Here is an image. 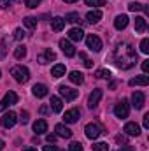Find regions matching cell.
Listing matches in <instances>:
<instances>
[{"label": "cell", "instance_id": "6da1fadb", "mask_svg": "<svg viewBox=\"0 0 149 151\" xmlns=\"http://www.w3.org/2000/svg\"><path fill=\"white\" fill-rule=\"evenodd\" d=\"M11 76H12L18 83H27V81L30 79V70H28L27 67H23V65H14V67L11 69Z\"/></svg>", "mask_w": 149, "mask_h": 151}, {"label": "cell", "instance_id": "7a4b0ae2", "mask_svg": "<svg viewBox=\"0 0 149 151\" xmlns=\"http://www.w3.org/2000/svg\"><path fill=\"white\" fill-rule=\"evenodd\" d=\"M58 91H60V95H62L67 102H72V100H75V99L79 97V90H74V88L65 86V84H62V86L58 88Z\"/></svg>", "mask_w": 149, "mask_h": 151}, {"label": "cell", "instance_id": "3957f363", "mask_svg": "<svg viewBox=\"0 0 149 151\" xmlns=\"http://www.w3.org/2000/svg\"><path fill=\"white\" fill-rule=\"evenodd\" d=\"M114 114H116V118H119V119L128 118V114H130V106H128V100H126V99H123V100L114 107Z\"/></svg>", "mask_w": 149, "mask_h": 151}, {"label": "cell", "instance_id": "277c9868", "mask_svg": "<svg viewBox=\"0 0 149 151\" xmlns=\"http://www.w3.org/2000/svg\"><path fill=\"white\" fill-rule=\"evenodd\" d=\"M84 134H86V137H88V139L95 141V139L102 134V130H100V127H98L97 123H88V125L84 127Z\"/></svg>", "mask_w": 149, "mask_h": 151}, {"label": "cell", "instance_id": "5b68a950", "mask_svg": "<svg viewBox=\"0 0 149 151\" xmlns=\"http://www.w3.org/2000/svg\"><path fill=\"white\" fill-rule=\"evenodd\" d=\"M18 102V95L14 93V91H7L5 93V97L0 100V113L5 109V107H9V106H14Z\"/></svg>", "mask_w": 149, "mask_h": 151}, {"label": "cell", "instance_id": "8992f818", "mask_svg": "<svg viewBox=\"0 0 149 151\" xmlns=\"http://www.w3.org/2000/svg\"><path fill=\"white\" fill-rule=\"evenodd\" d=\"M86 46L91 49V51H95V53H98L100 49H102V40L98 35H93V34H90L88 37H86Z\"/></svg>", "mask_w": 149, "mask_h": 151}, {"label": "cell", "instance_id": "52a82bcc", "mask_svg": "<svg viewBox=\"0 0 149 151\" xmlns=\"http://www.w3.org/2000/svg\"><path fill=\"white\" fill-rule=\"evenodd\" d=\"M102 95H104V91H102L100 88L93 90V91L90 93V97H88V107H90V109L97 107V106H98V102H100V99H102Z\"/></svg>", "mask_w": 149, "mask_h": 151}, {"label": "cell", "instance_id": "ba28073f", "mask_svg": "<svg viewBox=\"0 0 149 151\" xmlns=\"http://www.w3.org/2000/svg\"><path fill=\"white\" fill-rule=\"evenodd\" d=\"M16 121H18V116H16V113H12V111H9V113H5L2 116V127L4 128H12L16 125Z\"/></svg>", "mask_w": 149, "mask_h": 151}, {"label": "cell", "instance_id": "9c48e42d", "mask_svg": "<svg viewBox=\"0 0 149 151\" xmlns=\"http://www.w3.org/2000/svg\"><path fill=\"white\" fill-rule=\"evenodd\" d=\"M60 47H62L63 55H65V56H69V58H72V56L75 55L74 44H72L70 40H67V39H62V40H60Z\"/></svg>", "mask_w": 149, "mask_h": 151}, {"label": "cell", "instance_id": "30bf717a", "mask_svg": "<svg viewBox=\"0 0 149 151\" xmlns=\"http://www.w3.org/2000/svg\"><path fill=\"white\" fill-rule=\"evenodd\" d=\"M144 102H146V95L142 91H133L132 95V104L135 109H142L144 107Z\"/></svg>", "mask_w": 149, "mask_h": 151}, {"label": "cell", "instance_id": "8fae6325", "mask_svg": "<svg viewBox=\"0 0 149 151\" xmlns=\"http://www.w3.org/2000/svg\"><path fill=\"white\" fill-rule=\"evenodd\" d=\"M123 132H125L126 135H130V137H137V135H140V127H139L137 123L130 121V123H126V125H125Z\"/></svg>", "mask_w": 149, "mask_h": 151}, {"label": "cell", "instance_id": "7c38bea8", "mask_svg": "<svg viewBox=\"0 0 149 151\" xmlns=\"http://www.w3.org/2000/svg\"><path fill=\"white\" fill-rule=\"evenodd\" d=\"M32 93H34L37 99H44V97L47 95V86H46V84H42V83H37V84H34Z\"/></svg>", "mask_w": 149, "mask_h": 151}, {"label": "cell", "instance_id": "4fadbf2b", "mask_svg": "<svg viewBox=\"0 0 149 151\" xmlns=\"http://www.w3.org/2000/svg\"><path fill=\"white\" fill-rule=\"evenodd\" d=\"M100 19H102V11H100V9H93V11H90V12L86 14V21L91 23V25H93V23H98Z\"/></svg>", "mask_w": 149, "mask_h": 151}, {"label": "cell", "instance_id": "5bb4252c", "mask_svg": "<svg viewBox=\"0 0 149 151\" xmlns=\"http://www.w3.org/2000/svg\"><path fill=\"white\" fill-rule=\"evenodd\" d=\"M114 27H116V30H125V28L128 27V16H126V14H119V16H116V19H114Z\"/></svg>", "mask_w": 149, "mask_h": 151}, {"label": "cell", "instance_id": "9a60e30c", "mask_svg": "<svg viewBox=\"0 0 149 151\" xmlns=\"http://www.w3.org/2000/svg\"><path fill=\"white\" fill-rule=\"evenodd\" d=\"M65 18H62V16H56V18H53L51 19V28L54 30V32H62L63 28H65Z\"/></svg>", "mask_w": 149, "mask_h": 151}, {"label": "cell", "instance_id": "2e32d148", "mask_svg": "<svg viewBox=\"0 0 149 151\" xmlns=\"http://www.w3.org/2000/svg\"><path fill=\"white\" fill-rule=\"evenodd\" d=\"M54 132H56L60 137H65V139H70V137H72V130H70L69 127H65L63 123L56 125V127H54Z\"/></svg>", "mask_w": 149, "mask_h": 151}, {"label": "cell", "instance_id": "e0dca14e", "mask_svg": "<svg viewBox=\"0 0 149 151\" xmlns=\"http://www.w3.org/2000/svg\"><path fill=\"white\" fill-rule=\"evenodd\" d=\"M39 63H42V65H46L47 62H51V60H56V55H54V51H51V49H46L44 51V55H39Z\"/></svg>", "mask_w": 149, "mask_h": 151}, {"label": "cell", "instance_id": "ac0fdd59", "mask_svg": "<svg viewBox=\"0 0 149 151\" xmlns=\"http://www.w3.org/2000/svg\"><path fill=\"white\" fill-rule=\"evenodd\" d=\"M69 39L70 40H74V42H79V40H82L84 39V32H82V28H70L69 30Z\"/></svg>", "mask_w": 149, "mask_h": 151}, {"label": "cell", "instance_id": "d6986e66", "mask_svg": "<svg viewBox=\"0 0 149 151\" xmlns=\"http://www.w3.org/2000/svg\"><path fill=\"white\" fill-rule=\"evenodd\" d=\"M79 116H81L79 109H69L65 113V116H63V119H65V123H75L79 119Z\"/></svg>", "mask_w": 149, "mask_h": 151}, {"label": "cell", "instance_id": "ffe728a7", "mask_svg": "<svg viewBox=\"0 0 149 151\" xmlns=\"http://www.w3.org/2000/svg\"><path fill=\"white\" fill-rule=\"evenodd\" d=\"M67 72V69H65V65L63 63H56L53 69H51V76L54 77V79H60V77H63Z\"/></svg>", "mask_w": 149, "mask_h": 151}, {"label": "cell", "instance_id": "44dd1931", "mask_svg": "<svg viewBox=\"0 0 149 151\" xmlns=\"http://www.w3.org/2000/svg\"><path fill=\"white\" fill-rule=\"evenodd\" d=\"M148 84H149V77L146 74L130 79V86H148Z\"/></svg>", "mask_w": 149, "mask_h": 151}, {"label": "cell", "instance_id": "7402d4cb", "mask_svg": "<svg viewBox=\"0 0 149 151\" xmlns=\"http://www.w3.org/2000/svg\"><path fill=\"white\" fill-rule=\"evenodd\" d=\"M146 28H148V25H146V18H142V16H135V32H137V34H144Z\"/></svg>", "mask_w": 149, "mask_h": 151}, {"label": "cell", "instance_id": "603a6c76", "mask_svg": "<svg viewBox=\"0 0 149 151\" xmlns=\"http://www.w3.org/2000/svg\"><path fill=\"white\" fill-rule=\"evenodd\" d=\"M34 132H35L37 135L47 132V121H46V119H37V121L34 123Z\"/></svg>", "mask_w": 149, "mask_h": 151}, {"label": "cell", "instance_id": "cb8c5ba5", "mask_svg": "<svg viewBox=\"0 0 149 151\" xmlns=\"http://www.w3.org/2000/svg\"><path fill=\"white\" fill-rule=\"evenodd\" d=\"M69 79H70V83H74V84H82V81H84V74L79 72V70H72V72L69 74Z\"/></svg>", "mask_w": 149, "mask_h": 151}, {"label": "cell", "instance_id": "d4e9b609", "mask_svg": "<svg viewBox=\"0 0 149 151\" xmlns=\"http://www.w3.org/2000/svg\"><path fill=\"white\" fill-rule=\"evenodd\" d=\"M51 109L54 111V113H62V109H63V102H62V99L60 97H51Z\"/></svg>", "mask_w": 149, "mask_h": 151}, {"label": "cell", "instance_id": "484cf974", "mask_svg": "<svg viewBox=\"0 0 149 151\" xmlns=\"http://www.w3.org/2000/svg\"><path fill=\"white\" fill-rule=\"evenodd\" d=\"M23 23H25V27H27L28 30H34V28L37 27V18L28 16V18H25V19H23Z\"/></svg>", "mask_w": 149, "mask_h": 151}, {"label": "cell", "instance_id": "4316f807", "mask_svg": "<svg viewBox=\"0 0 149 151\" xmlns=\"http://www.w3.org/2000/svg\"><path fill=\"white\" fill-rule=\"evenodd\" d=\"M27 56V47L25 46H18L16 49H14V58L16 60H21V58H25Z\"/></svg>", "mask_w": 149, "mask_h": 151}, {"label": "cell", "instance_id": "83f0119b", "mask_svg": "<svg viewBox=\"0 0 149 151\" xmlns=\"http://www.w3.org/2000/svg\"><path fill=\"white\" fill-rule=\"evenodd\" d=\"M95 77H98V79H109V77H111V72H109L107 69H98V70L95 72Z\"/></svg>", "mask_w": 149, "mask_h": 151}, {"label": "cell", "instance_id": "f1b7e54d", "mask_svg": "<svg viewBox=\"0 0 149 151\" xmlns=\"http://www.w3.org/2000/svg\"><path fill=\"white\" fill-rule=\"evenodd\" d=\"M144 4H139V2H132V4H128V11H132V12H135V11H144Z\"/></svg>", "mask_w": 149, "mask_h": 151}, {"label": "cell", "instance_id": "f546056e", "mask_svg": "<svg viewBox=\"0 0 149 151\" xmlns=\"http://www.w3.org/2000/svg\"><path fill=\"white\" fill-rule=\"evenodd\" d=\"M84 4L90 7H102L105 5V0H84Z\"/></svg>", "mask_w": 149, "mask_h": 151}, {"label": "cell", "instance_id": "4dcf8cb0", "mask_svg": "<svg viewBox=\"0 0 149 151\" xmlns=\"http://www.w3.org/2000/svg\"><path fill=\"white\" fill-rule=\"evenodd\" d=\"M91 148H93V151H109V144L107 142H97Z\"/></svg>", "mask_w": 149, "mask_h": 151}, {"label": "cell", "instance_id": "1f68e13d", "mask_svg": "<svg viewBox=\"0 0 149 151\" xmlns=\"http://www.w3.org/2000/svg\"><path fill=\"white\" fill-rule=\"evenodd\" d=\"M65 21H70V23H77L79 21V14L77 12H69L65 16Z\"/></svg>", "mask_w": 149, "mask_h": 151}, {"label": "cell", "instance_id": "d6a6232c", "mask_svg": "<svg viewBox=\"0 0 149 151\" xmlns=\"http://www.w3.org/2000/svg\"><path fill=\"white\" fill-rule=\"evenodd\" d=\"M140 51H142L144 55L149 53V39H142V40H140Z\"/></svg>", "mask_w": 149, "mask_h": 151}, {"label": "cell", "instance_id": "836d02e7", "mask_svg": "<svg viewBox=\"0 0 149 151\" xmlns=\"http://www.w3.org/2000/svg\"><path fill=\"white\" fill-rule=\"evenodd\" d=\"M28 119H30V114H28V111H23V113H21V116H19V123H21V125H27V123H28Z\"/></svg>", "mask_w": 149, "mask_h": 151}, {"label": "cell", "instance_id": "e575fe53", "mask_svg": "<svg viewBox=\"0 0 149 151\" xmlns=\"http://www.w3.org/2000/svg\"><path fill=\"white\" fill-rule=\"evenodd\" d=\"M40 2H42V0H25L27 7H30V9H35V7H37Z\"/></svg>", "mask_w": 149, "mask_h": 151}, {"label": "cell", "instance_id": "d590c367", "mask_svg": "<svg viewBox=\"0 0 149 151\" xmlns=\"http://www.w3.org/2000/svg\"><path fill=\"white\" fill-rule=\"evenodd\" d=\"M23 37H25L23 28H16V30H14V39H16V40H21Z\"/></svg>", "mask_w": 149, "mask_h": 151}, {"label": "cell", "instance_id": "8d00e7d4", "mask_svg": "<svg viewBox=\"0 0 149 151\" xmlns=\"http://www.w3.org/2000/svg\"><path fill=\"white\" fill-rule=\"evenodd\" d=\"M79 56H81V58L84 60V67H88V69H91V67H93V62H91V60H88L84 53H79Z\"/></svg>", "mask_w": 149, "mask_h": 151}, {"label": "cell", "instance_id": "74e56055", "mask_svg": "<svg viewBox=\"0 0 149 151\" xmlns=\"http://www.w3.org/2000/svg\"><path fill=\"white\" fill-rule=\"evenodd\" d=\"M69 151H82V144L81 142H72L69 146Z\"/></svg>", "mask_w": 149, "mask_h": 151}, {"label": "cell", "instance_id": "f35d334b", "mask_svg": "<svg viewBox=\"0 0 149 151\" xmlns=\"http://www.w3.org/2000/svg\"><path fill=\"white\" fill-rule=\"evenodd\" d=\"M5 55H7V46H5V44H2V46H0V60H4V58H5Z\"/></svg>", "mask_w": 149, "mask_h": 151}, {"label": "cell", "instance_id": "ab89813d", "mask_svg": "<svg viewBox=\"0 0 149 151\" xmlns=\"http://www.w3.org/2000/svg\"><path fill=\"white\" fill-rule=\"evenodd\" d=\"M116 142L117 144H126V135H116Z\"/></svg>", "mask_w": 149, "mask_h": 151}, {"label": "cell", "instance_id": "60d3db41", "mask_svg": "<svg viewBox=\"0 0 149 151\" xmlns=\"http://www.w3.org/2000/svg\"><path fill=\"white\" fill-rule=\"evenodd\" d=\"M11 4H12V0H0V7L2 9H7Z\"/></svg>", "mask_w": 149, "mask_h": 151}, {"label": "cell", "instance_id": "b9f144b4", "mask_svg": "<svg viewBox=\"0 0 149 151\" xmlns=\"http://www.w3.org/2000/svg\"><path fill=\"white\" fill-rule=\"evenodd\" d=\"M142 70H144V74L149 72V60H144V62H142Z\"/></svg>", "mask_w": 149, "mask_h": 151}, {"label": "cell", "instance_id": "7bdbcfd3", "mask_svg": "<svg viewBox=\"0 0 149 151\" xmlns=\"http://www.w3.org/2000/svg\"><path fill=\"white\" fill-rule=\"evenodd\" d=\"M142 123H144V128H149V114H144V119H142Z\"/></svg>", "mask_w": 149, "mask_h": 151}, {"label": "cell", "instance_id": "ee69618b", "mask_svg": "<svg viewBox=\"0 0 149 151\" xmlns=\"http://www.w3.org/2000/svg\"><path fill=\"white\" fill-rule=\"evenodd\" d=\"M42 151H60V150H58L56 146H44V148H42Z\"/></svg>", "mask_w": 149, "mask_h": 151}, {"label": "cell", "instance_id": "f6af8a7d", "mask_svg": "<svg viewBox=\"0 0 149 151\" xmlns=\"http://www.w3.org/2000/svg\"><path fill=\"white\" fill-rule=\"evenodd\" d=\"M119 151H133V146H128V144H125V146H121Z\"/></svg>", "mask_w": 149, "mask_h": 151}, {"label": "cell", "instance_id": "bcb514c9", "mask_svg": "<svg viewBox=\"0 0 149 151\" xmlns=\"http://www.w3.org/2000/svg\"><path fill=\"white\" fill-rule=\"evenodd\" d=\"M47 111H49V107H47V106H42V107L39 109V113H40V114H47Z\"/></svg>", "mask_w": 149, "mask_h": 151}, {"label": "cell", "instance_id": "7dc6e473", "mask_svg": "<svg viewBox=\"0 0 149 151\" xmlns=\"http://www.w3.org/2000/svg\"><path fill=\"white\" fill-rule=\"evenodd\" d=\"M54 141H56V135H53V134H49V135H47V142L51 144V142H54Z\"/></svg>", "mask_w": 149, "mask_h": 151}, {"label": "cell", "instance_id": "c3c4849f", "mask_svg": "<svg viewBox=\"0 0 149 151\" xmlns=\"http://www.w3.org/2000/svg\"><path fill=\"white\" fill-rule=\"evenodd\" d=\"M25 151H37L35 148H32V146H28V148H25Z\"/></svg>", "mask_w": 149, "mask_h": 151}, {"label": "cell", "instance_id": "681fc988", "mask_svg": "<svg viewBox=\"0 0 149 151\" xmlns=\"http://www.w3.org/2000/svg\"><path fill=\"white\" fill-rule=\"evenodd\" d=\"M4 146H5V144H4V141H2V139H0V151L4 150Z\"/></svg>", "mask_w": 149, "mask_h": 151}, {"label": "cell", "instance_id": "f907efd6", "mask_svg": "<svg viewBox=\"0 0 149 151\" xmlns=\"http://www.w3.org/2000/svg\"><path fill=\"white\" fill-rule=\"evenodd\" d=\"M65 4H74V2H77V0H63Z\"/></svg>", "mask_w": 149, "mask_h": 151}, {"label": "cell", "instance_id": "816d5d0a", "mask_svg": "<svg viewBox=\"0 0 149 151\" xmlns=\"http://www.w3.org/2000/svg\"><path fill=\"white\" fill-rule=\"evenodd\" d=\"M0 74H2V70H0Z\"/></svg>", "mask_w": 149, "mask_h": 151}]
</instances>
